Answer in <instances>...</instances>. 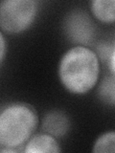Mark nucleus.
Segmentation results:
<instances>
[{
    "label": "nucleus",
    "instance_id": "obj_1",
    "mask_svg": "<svg viewBox=\"0 0 115 153\" xmlns=\"http://www.w3.org/2000/svg\"><path fill=\"white\" fill-rule=\"evenodd\" d=\"M100 63L97 54L85 46H74L61 56L58 76L69 93L84 95L98 82Z\"/></svg>",
    "mask_w": 115,
    "mask_h": 153
},
{
    "label": "nucleus",
    "instance_id": "obj_2",
    "mask_svg": "<svg viewBox=\"0 0 115 153\" xmlns=\"http://www.w3.org/2000/svg\"><path fill=\"white\" fill-rule=\"evenodd\" d=\"M38 116L33 105L10 102L0 112V145L1 147L20 148L30 140L38 126Z\"/></svg>",
    "mask_w": 115,
    "mask_h": 153
},
{
    "label": "nucleus",
    "instance_id": "obj_3",
    "mask_svg": "<svg viewBox=\"0 0 115 153\" xmlns=\"http://www.w3.org/2000/svg\"><path fill=\"white\" fill-rule=\"evenodd\" d=\"M37 6L34 0H4L0 3V28L9 35L21 33L34 23Z\"/></svg>",
    "mask_w": 115,
    "mask_h": 153
},
{
    "label": "nucleus",
    "instance_id": "obj_4",
    "mask_svg": "<svg viewBox=\"0 0 115 153\" xmlns=\"http://www.w3.org/2000/svg\"><path fill=\"white\" fill-rule=\"evenodd\" d=\"M63 29L67 38L73 43L84 46L89 44L95 36V27L92 19L81 10L68 13L63 21Z\"/></svg>",
    "mask_w": 115,
    "mask_h": 153
},
{
    "label": "nucleus",
    "instance_id": "obj_5",
    "mask_svg": "<svg viewBox=\"0 0 115 153\" xmlns=\"http://www.w3.org/2000/svg\"><path fill=\"white\" fill-rule=\"evenodd\" d=\"M70 126L71 123L68 116L61 110H50L42 118V130L55 138L64 137L69 132Z\"/></svg>",
    "mask_w": 115,
    "mask_h": 153
},
{
    "label": "nucleus",
    "instance_id": "obj_6",
    "mask_svg": "<svg viewBox=\"0 0 115 153\" xmlns=\"http://www.w3.org/2000/svg\"><path fill=\"white\" fill-rule=\"evenodd\" d=\"M25 153H59L61 151L57 139L48 133L33 135L25 143Z\"/></svg>",
    "mask_w": 115,
    "mask_h": 153
},
{
    "label": "nucleus",
    "instance_id": "obj_7",
    "mask_svg": "<svg viewBox=\"0 0 115 153\" xmlns=\"http://www.w3.org/2000/svg\"><path fill=\"white\" fill-rule=\"evenodd\" d=\"M90 11L100 22H115V0H93L89 2Z\"/></svg>",
    "mask_w": 115,
    "mask_h": 153
},
{
    "label": "nucleus",
    "instance_id": "obj_8",
    "mask_svg": "<svg viewBox=\"0 0 115 153\" xmlns=\"http://www.w3.org/2000/svg\"><path fill=\"white\" fill-rule=\"evenodd\" d=\"M97 97L108 106H115V76L109 75L102 79L97 89Z\"/></svg>",
    "mask_w": 115,
    "mask_h": 153
},
{
    "label": "nucleus",
    "instance_id": "obj_9",
    "mask_svg": "<svg viewBox=\"0 0 115 153\" xmlns=\"http://www.w3.org/2000/svg\"><path fill=\"white\" fill-rule=\"evenodd\" d=\"M92 152H115V131H108L100 135L94 143Z\"/></svg>",
    "mask_w": 115,
    "mask_h": 153
},
{
    "label": "nucleus",
    "instance_id": "obj_10",
    "mask_svg": "<svg viewBox=\"0 0 115 153\" xmlns=\"http://www.w3.org/2000/svg\"><path fill=\"white\" fill-rule=\"evenodd\" d=\"M112 50H113V47L110 46L108 43H100L97 46V51L95 53L97 54L98 57L100 56L101 59L105 60V59H109Z\"/></svg>",
    "mask_w": 115,
    "mask_h": 153
},
{
    "label": "nucleus",
    "instance_id": "obj_11",
    "mask_svg": "<svg viewBox=\"0 0 115 153\" xmlns=\"http://www.w3.org/2000/svg\"><path fill=\"white\" fill-rule=\"evenodd\" d=\"M5 50H6V42H5L4 33L1 32L0 33V60H1V63H3L5 57Z\"/></svg>",
    "mask_w": 115,
    "mask_h": 153
},
{
    "label": "nucleus",
    "instance_id": "obj_12",
    "mask_svg": "<svg viewBox=\"0 0 115 153\" xmlns=\"http://www.w3.org/2000/svg\"><path fill=\"white\" fill-rule=\"evenodd\" d=\"M108 62H109V69H110V72H111L112 75L115 76V45L113 46V50H112L111 55H110Z\"/></svg>",
    "mask_w": 115,
    "mask_h": 153
}]
</instances>
